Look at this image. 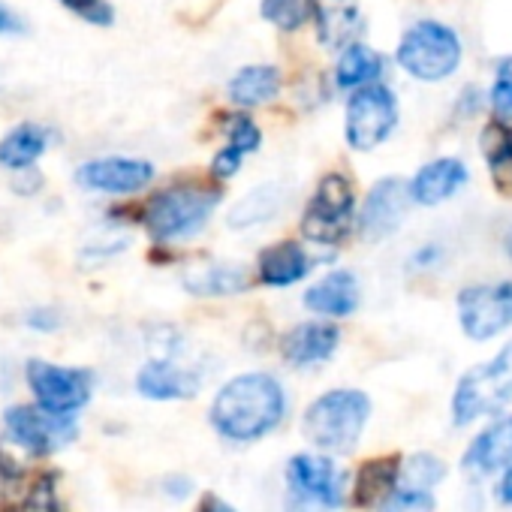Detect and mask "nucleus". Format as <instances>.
I'll return each instance as SVG.
<instances>
[{"label":"nucleus","mask_w":512,"mask_h":512,"mask_svg":"<svg viewBox=\"0 0 512 512\" xmlns=\"http://www.w3.org/2000/svg\"><path fill=\"white\" fill-rule=\"evenodd\" d=\"M22 512H64V503L58 497V473H40L34 479Z\"/></svg>","instance_id":"nucleus-31"},{"label":"nucleus","mask_w":512,"mask_h":512,"mask_svg":"<svg viewBox=\"0 0 512 512\" xmlns=\"http://www.w3.org/2000/svg\"><path fill=\"white\" fill-rule=\"evenodd\" d=\"M223 202V184L211 178H175L154 190L139 208L136 220L160 247L196 238Z\"/></svg>","instance_id":"nucleus-2"},{"label":"nucleus","mask_w":512,"mask_h":512,"mask_svg":"<svg viewBox=\"0 0 512 512\" xmlns=\"http://www.w3.org/2000/svg\"><path fill=\"white\" fill-rule=\"evenodd\" d=\"M479 148L491 172V184L500 196L512 199V121L494 118L482 127Z\"/></svg>","instance_id":"nucleus-25"},{"label":"nucleus","mask_w":512,"mask_h":512,"mask_svg":"<svg viewBox=\"0 0 512 512\" xmlns=\"http://www.w3.org/2000/svg\"><path fill=\"white\" fill-rule=\"evenodd\" d=\"M43 184H46L43 172H40L37 166H28V169H19V172H13L10 190H13L16 196L28 199V196H37V193L43 190Z\"/></svg>","instance_id":"nucleus-36"},{"label":"nucleus","mask_w":512,"mask_h":512,"mask_svg":"<svg viewBox=\"0 0 512 512\" xmlns=\"http://www.w3.org/2000/svg\"><path fill=\"white\" fill-rule=\"evenodd\" d=\"M311 22L317 31V43L329 52H341L365 31L359 0H314Z\"/></svg>","instance_id":"nucleus-18"},{"label":"nucleus","mask_w":512,"mask_h":512,"mask_svg":"<svg viewBox=\"0 0 512 512\" xmlns=\"http://www.w3.org/2000/svg\"><path fill=\"white\" fill-rule=\"evenodd\" d=\"M461 37L434 19H422L416 25H410L395 49V61L398 67L416 79V82H443L449 79L458 67H461Z\"/></svg>","instance_id":"nucleus-4"},{"label":"nucleus","mask_w":512,"mask_h":512,"mask_svg":"<svg viewBox=\"0 0 512 512\" xmlns=\"http://www.w3.org/2000/svg\"><path fill=\"white\" fill-rule=\"evenodd\" d=\"M287 482H290V494L308 497V500H314L326 509H335V512L344 506L347 479L335 467V461L326 455H314V452L293 455L290 467H287Z\"/></svg>","instance_id":"nucleus-13"},{"label":"nucleus","mask_w":512,"mask_h":512,"mask_svg":"<svg viewBox=\"0 0 512 512\" xmlns=\"http://www.w3.org/2000/svg\"><path fill=\"white\" fill-rule=\"evenodd\" d=\"M506 250H509V256H512V226H509V232H506Z\"/></svg>","instance_id":"nucleus-43"},{"label":"nucleus","mask_w":512,"mask_h":512,"mask_svg":"<svg viewBox=\"0 0 512 512\" xmlns=\"http://www.w3.org/2000/svg\"><path fill=\"white\" fill-rule=\"evenodd\" d=\"M287 416V392L278 377L250 371L220 386L208 419L214 431L232 443H253L272 434Z\"/></svg>","instance_id":"nucleus-1"},{"label":"nucleus","mask_w":512,"mask_h":512,"mask_svg":"<svg viewBox=\"0 0 512 512\" xmlns=\"http://www.w3.org/2000/svg\"><path fill=\"white\" fill-rule=\"evenodd\" d=\"M356 223V187L344 172H326L302 211V238L314 247H341Z\"/></svg>","instance_id":"nucleus-5"},{"label":"nucleus","mask_w":512,"mask_h":512,"mask_svg":"<svg viewBox=\"0 0 512 512\" xmlns=\"http://www.w3.org/2000/svg\"><path fill=\"white\" fill-rule=\"evenodd\" d=\"M410 205H413V199H410L407 181H401V178H380L368 190V196H365V202L359 208V217H356L359 235L368 244H377V241L395 235L401 229Z\"/></svg>","instance_id":"nucleus-12"},{"label":"nucleus","mask_w":512,"mask_h":512,"mask_svg":"<svg viewBox=\"0 0 512 512\" xmlns=\"http://www.w3.org/2000/svg\"><path fill=\"white\" fill-rule=\"evenodd\" d=\"M362 293H359V278L350 269H332L326 272L317 284H311L302 296V305L314 317L326 320H344L359 311Z\"/></svg>","instance_id":"nucleus-17"},{"label":"nucleus","mask_w":512,"mask_h":512,"mask_svg":"<svg viewBox=\"0 0 512 512\" xmlns=\"http://www.w3.org/2000/svg\"><path fill=\"white\" fill-rule=\"evenodd\" d=\"M401 109L398 97L389 85L371 82L350 91L344 106V139L353 151L368 154L377 151L398 127Z\"/></svg>","instance_id":"nucleus-7"},{"label":"nucleus","mask_w":512,"mask_h":512,"mask_svg":"<svg viewBox=\"0 0 512 512\" xmlns=\"http://www.w3.org/2000/svg\"><path fill=\"white\" fill-rule=\"evenodd\" d=\"M25 323L34 329V332H58L61 326H64V317H61V311L58 308H52V305H37V308H31L28 314H25Z\"/></svg>","instance_id":"nucleus-35"},{"label":"nucleus","mask_w":512,"mask_h":512,"mask_svg":"<svg viewBox=\"0 0 512 512\" xmlns=\"http://www.w3.org/2000/svg\"><path fill=\"white\" fill-rule=\"evenodd\" d=\"M163 488H166V494H172L175 500H181V497H187V494H190V488H193V485H190V479H187V476L172 473V476L163 482Z\"/></svg>","instance_id":"nucleus-39"},{"label":"nucleus","mask_w":512,"mask_h":512,"mask_svg":"<svg viewBox=\"0 0 512 512\" xmlns=\"http://www.w3.org/2000/svg\"><path fill=\"white\" fill-rule=\"evenodd\" d=\"M199 386V374L172 359H154L136 374V392L148 401H187L199 395Z\"/></svg>","instance_id":"nucleus-19"},{"label":"nucleus","mask_w":512,"mask_h":512,"mask_svg":"<svg viewBox=\"0 0 512 512\" xmlns=\"http://www.w3.org/2000/svg\"><path fill=\"white\" fill-rule=\"evenodd\" d=\"M398 470H401V455H383L365 461L353 482V503L359 509L383 506L389 494L398 488Z\"/></svg>","instance_id":"nucleus-26"},{"label":"nucleus","mask_w":512,"mask_h":512,"mask_svg":"<svg viewBox=\"0 0 512 512\" xmlns=\"http://www.w3.org/2000/svg\"><path fill=\"white\" fill-rule=\"evenodd\" d=\"M314 0H260V19L281 34H296L311 22Z\"/></svg>","instance_id":"nucleus-29"},{"label":"nucleus","mask_w":512,"mask_h":512,"mask_svg":"<svg viewBox=\"0 0 512 512\" xmlns=\"http://www.w3.org/2000/svg\"><path fill=\"white\" fill-rule=\"evenodd\" d=\"M341 344V329L329 320H308L284 332L281 356L290 368H314L335 356Z\"/></svg>","instance_id":"nucleus-15"},{"label":"nucleus","mask_w":512,"mask_h":512,"mask_svg":"<svg viewBox=\"0 0 512 512\" xmlns=\"http://www.w3.org/2000/svg\"><path fill=\"white\" fill-rule=\"evenodd\" d=\"M55 145V130L37 121H19L0 136V169L19 172L37 166Z\"/></svg>","instance_id":"nucleus-22"},{"label":"nucleus","mask_w":512,"mask_h":512,"mask_svg":"<svg viewBox=\"0 0 512 512\" xmlns=\"http://www.w3.org/2000/svg\"><path fill=\"white\" fill-rule=\"evenodd\" d=\"M284 91V73L275 64H247L238 67L226 82V97L235 109H260L281 97Z\"/></svg>","instance_id":"nucleus-20"},{"label":"nucleus","mask_w":512,"mask_h":512,"mask_svg":"<svg viewBox=\"0 0 512 512\" xmlns=\"http://www.w3.org/2000/svg\"><path fill=\"white\" fill-rule=\"evenodd\" d=\"M58 4L70 16L82 19L91 28H112L115 25V7L109 4V0H58Z\"/></svg>","instance_id":"nucleus-32"},{"label":"nucleus","mask_w":512,"mask_h":512,"mask_svg":"<svg viewBox=\"0 0 512 512\" xmlns=\"http://www.w3.org/2000/svg\"><path fill=\"white\" fill-rule=\"evenodd\" d=\"M22 34H28V25L22 22L16 10H10L4 0H0V37H22Z\"/></svg>","instance_id":"nucleus-37"},{"label":"nucleus","mask_w":512,"mask_h":512,"mask_svg":"<svg viewBox=\"0 0 512 512\" xmlns=\"http://www.w3.org/2000/svg\"><path fill=\"white\" fill-rule=\"evenodd\" d=\"M4 431L10 443L28 449L31 455L61 452L79 437V425L73 416L49 413L40 404H13L4 413Z\"/></svg>","instance_id":"nucleus-9"},{"label":"nucleus","mask_w":512,"mask_h":512,"mask_svg":"<svg viewBox=\"0 0 512 512\" xmlns=\"http://www.w3.org/2000/svg\"><path fill=\"white\" fill-rule=\"evenodd\" d=\"M497 497H500V503L512 506V464L503 467V476L497 482Z\"/></svg>","instance_id":"nucleus-42"},{"label":"nucleus","mask_w":512,"mask_h":512,"mask_svg":"<svg viewBox=\"0 0 512 512\" xmlns=\"http://www.w3.org/2000/svg\"><path fill=\"white\" fill-rule=\"evenodd\" d=\"M217 127L226 139V145L238 148L241 154H256L263 148V130L244 109H232V112H220Z\"/></svg>","instance_id":"nucleus-28"},{"label":"nucleus","mask_w":512,"mask_h":512,"mask_svg":"<svg viewBox=\"0 0 512 512\" xmlns=\"http://www.w3.org/2000/svg\"><path fill=\"white\" fill-rule=\"evenodd\" d=\"M458 323L470 341H491L512 326V281L473 284L458 293Z\"/></svg>","instance_id":"nucleus-10"},{"label":"nucleus","mask_w":512,"mask_h":512,"mask_svg":"<svg viewBox=\"0 0 512 512\" xmlns=\"http://www.w3.org/2000/svg\"><path fill=\"white\" fill-rule=\"evenodd\" d=\"M287 512H335V509H326L308 497H299V494H290V503H287Z\"/></svg>","instance_id":"nucleus-40"},{"label":"nucleus","mask_w":512,"mask_h":512,"mask_svg":"<svg viewBox=\"0 0 512 512\" xmlns=\"http://www.w3.org/2000/svg\"><path fill=\"white\" fill-rule=\"evenodd\" d=\"M443 256V250L437 244H428V247H419L413 256H410V269H431L437 260Z\"/></svg>","instance_id":"nucleus-38"},{"label":"nucleus","mask_w":512,"mask_h":512,"mask_svg":"<svg viewBox=\"0 0 512 512\" xmlns=\"http://www.w3.org/2000/svg\"><path fill=\"white\" fill-rule=\"evenodd\" d=\"M446 473V464L431 455V452H416L407 461L401 458V470H398V485L401 488H416V491H431Z\"/></svg>","instance_id":"nucleus-30"},{"label":"nucleus","mask_w":512,"mask_h":512,"mask_svg":"<svg viewBox=\"0 0 512 512\" xmlns=\"http://www.w3.org/2000/svg\"><path fill=\"white\" fill-rule=\"evenodd\" d=\"M383 70H386V58L365 46L362 40L344 46L338 52V64H335V88L341 91H356L362 85H371V82H380L383 79Z\"/></svg>","instance_id":"nucleus-27"},{"label":"nucleus","mask_w":512,"mask_h":512,"mask_svg":"<svg viewBox=\"0 0 512 512\" xmlns=\"http://www.w3.org/2000/svg\"><path fill=\"white\" fill-rule=\"evenodd\" d=\"M470 172L464 166V160L458 157H437L431 163H425L410 181V199L413 205H440L446 199H452L464 184H467Z\"/></svg>","instance_id":"nucleus-21"},{"label":"nucleus","mask_w":512,"mask_h":512,"mask_svg":"<svg viewBox=\"0 0 512 512\" xmlns=\"http://www.w3.org/2000/svg\"><path fill=\"white\" fill-rule=\"evenodd\" d=\"M244 160H247V154H241L238 148H232V145H226V142H223V145L211 154L208 178H211V181H217V184H226V181H232V178L241 172Z\"/></svg>","instance_id":"nucleus-34"},{"label":"nucleus","mask_w":512,"mask_h":512,"mask_svg":"<svg viewBox=\"0 0 512 512\" xmlns=\"http://www.w3.org/2000/svg\"><path fill=\"white\" fill-rule=\"evenodd\" d=\"M154 175H157V169L151 160L112 154V157H94V160H85L82 166H76L73 181L88 193L127 199V196L142 193L154 181Z\"/></svg>","instance_id":"nucleus-11"},{"label":"nucleus","mask_w":512,"mask_h":512,"mask_svg":"<svg viewBox=\"0 0 512 512\" xmlns=\"http://www.w3.org/2000/svg\"><path fill=\"white\" fill-rule=\"evenodd\" d=\"M488 103L497 118L512 121V58H503L494 70V85L488 91Z\"/></svg>","instance_id":"nucleus-33"},{"label":"nucleus","mask_w":512,"mask_h":512,"mask_svg":"<svg viewBox=\"0 0 512 512\" xmlns=\"http://www.w3.org/2000/svg\"><path fill=\"white\" fill-rule=\"evenodd\" d=\"M506 404H512V341L488 362L470 368L452 395V422L470 425L479 416L500 413Z\"/></svg>","instance_id":"nucleus-6"},{"label":"nucleus","mask_w":512,"mask_h":512,"mask_svg":"<svg viewBox=\"0 0 512 512\" xmlns=\"http://www.w3.org/2000/svg\"><path fill=\"white\" fill-rule=\"evenodd\" d=\"M371 416V398L359 389H332L320 395L302 419L305 437L326 452H353Z\"/></svg>","instance_id":"nucleus-3"},{"label":"nucleus","mask_w":512,"mask_h":512,"mask_svg":"<svg viewBox=\"0 0 512 512\" xmlns=\"http://www.w3.org/2000/svg\"><path fill=\"white\" fill-rule=\"evenodd\" d=\"M284 187L281 184H260L247 190L226 214V226L235 229V232H244V229H256V226H266L272 223L275 217H281L284 211Z\"/></svg>","instance_id":"nucleus-24"},{"label":"nucleus","mask_w":512,"mask_h":512,"mask_svg":"<svg viewBox=\"0 0 512 512\" xmlns=\"http://www.w3.org/2000/svg\"><path fill=\"white\" fill-rule=\"evenodd\" d=\"M314 266L317 260L302 241L281 238L260 253V260H256V281L272 290H287L302 284L314 272Z\"/></svg>","instance_id":"nucleus-14"},{"label":"nucleus","mask_w":512,"mask_h":512,"mask_svg":"<svg viewBox=\"0 0 512 512\" xmlns=\"http://www.w3.org/2000/svg\"><path fill=\"white\" fill-rule=\"evenodd\" d=\"M461 464L476 476H488L512 464V413L494 419L485 431H479L467 446Z\"/></svg>","instance_id":"nucleus-23"},{"label":"nucleus","mask_w":512,"mask_h":512,"mask_svg":"<svg viewBox=\"0 0 512 512\" xmlns=\"http://www.w3.org/2000/svg\"><path fill=\"white\" fill-rule=\"evenodd\" d=\"M196 512H238L235 506H229L226 500H220L217 494H205L202 503L196 506Z\"/></svg>","instance_id":"nucleus-41"},{"label":"nucleus","mask_w":512,"mask_h":512,"mask_svg":"<svg viewBox=\"0 0 512 512\" xmlns=\"http://www.w3.org/2000/svg\"><path fill=\"white\" fill-rule=\"evenodd\" d=\"M34 401L58 416H76L94 395V374L88 368H67L46 359H31L25 365Z\"/></svg>","instance_id":"nucleus-8"},{"label":"nucleus","mask_w":512,"mask_h":512,"mask_svg":"<svg viewBox=\"0 0 512 512\" xmlns=\"http://www.w3.org/2000/svg\"><path fill=\"white\" fill-rule=\"evenodd\" d=\"M250 272L232 260H202L181 272V287L196 299H229L250 290Z\"/></svg>","instance_id":"nucleus-16"}]
</instances>
